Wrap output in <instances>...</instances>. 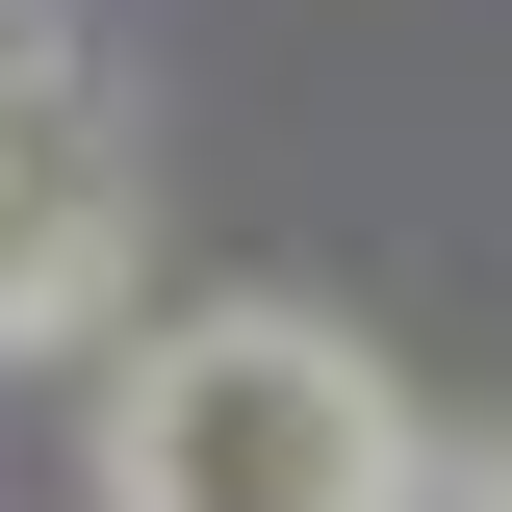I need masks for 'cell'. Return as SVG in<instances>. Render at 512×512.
<instances>
[{"mask_svg": "<svg viewBox=\"0 0 512 512\" xmlns=\"http://www.w3.org/2000/svg\"><path fill=\"white\" fill-rule=\"evenodd\" d=\"M410 410L333 308H180L103 384V512H384Z\"/></svg>", "mask_w": 512, "mask_h": 512, "instance_id": "1", "label": "cell"}, {"mask_svg": "<svg viewBox=\"0 0 512 512\" xmlns=\"http://www.w3.org/2000/svg\"><path fill=\"white\" fill-rule=\"evenodd\" d=\"M487 487H512V461H487Z\"/></svg>", "mask_w": 512, "mask_h": 512, "instance_id": "4", "label": "cell"}, {"mask_svg": "<svg viewBox=\"0 0 512 512\" xmlns=\"http://www.w3.org/2000/svg\"><path fill=\"white\" fill-rule=\"evenodd\" d=\"M384 512H512V487H487V461H410V487H384Z\"/></svg>", "mask_w": 512, "mask_h": 512, "instance_id": "3", "label": "cell"}, {"mask_svg": "<svg viewBox=\"0 0 512 512\" xmlns=\"http://www.w3.org/2000/svg\"><path fill=\"white\" fill-rule=\"evenodd\" d=\"M128 308V128L52 0H0V359H77Z\"/></svg>", "mask_w": 512, "mask_h": 512, "instance_id": "2", "label": "cell"}]
</instances>
